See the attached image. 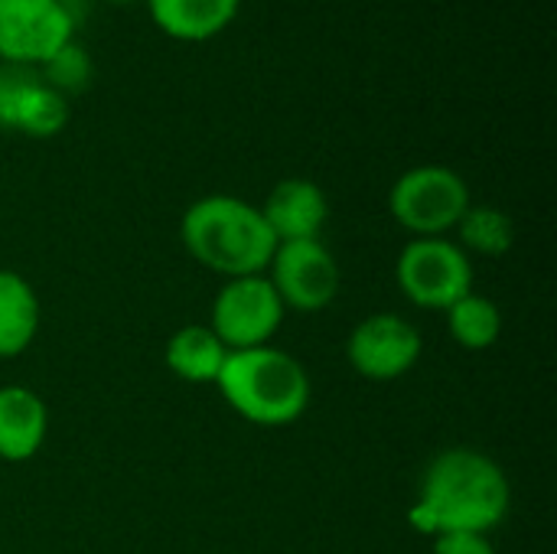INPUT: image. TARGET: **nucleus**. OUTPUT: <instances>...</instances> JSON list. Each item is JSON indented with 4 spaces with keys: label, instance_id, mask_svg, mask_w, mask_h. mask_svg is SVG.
I'll use <instances>...</instances> for the list:
<instances>
[{
    "label": "nucleus",
    "instance_id": "7ed1b4c3",
    "mask_svg": "<svg viewBox=\"0 0 557 554\" xmlns=\"http://www.w3.org/2000/svg\"><path fill=\"white\" fill-rule=\"evenodd\" d=\"M215 385L225 405L258 428H287L300 421L310 405L307 369L277 346L228 353Z\"/></svg>",
    "mask_w": 557,
    "mask_h": 554
},
{
    "label": "nucleus",
    "instance_id": "6e6552de",
    "mask_svg": "<svg viewBox=\"0 0 557 554\" xmlns=\"http://www.w3.org/2000/svg\"><path fill=\"white\" fill-rule=\"evenodd\" d=\"M264 274L287 310L317 313L339 294V264L320 238L281 242Z\"/></svg>",
    "mask_w": 557,
    "mask_h": 554
},
{
    "label": "nucleus",
    "instance_id": "aec40b11",
    "mask_svg": "<svg viewBox=\"0 0 557 554\" xmlns=\"http://www.w3.org/2000/svg\"><path fill=\"white\" fill-rule=\"evenodd\" d=\"M434 554H496L490 535L480 532H447L434 539Z\"/></svg>",
    "mask_w": 557,
    "mask_h": 554
},
{
    "label": "nucleus",
    "instance_id": "39448f33",
    "mask_svg": "<svg viewBox=\"0 0 557 554\" xmlns=\"http://www.w3.org/2000/svg\"><path fill=\"white\" fill-rule=\"evenodd\" d=\"M401 294L421 310H447L473 291L470 255L454 238H411L395 264Z\"/></svg>",
    "mask_w": 557,
    "mask_h": 554
},
{
    "label": "nucleus",
    "instance_id": "4468645a",
    "mask_svg": "<svg viewBox=\"0 0 557 554\" xmlns=\"http://www.w3.org/2000/svg\"><path fill=\"white\" fill-rule=\"evenodd\" d=\"M39 333V297L16 271H0V359H16Z\"/></svg>",
    "mask_w": 557,
    "mask_h": 554
},
{
    "label": "nucleus",
    "instance_id": "f03ea898",
    "mask_svg": "<svg viewBox=\"0 0 557 554\" xmlns=\"http://www.w3.org/2000/svg\"><path fill=\"white\" fill-rule=\"evenodd\" d=\"M180 242L196 264L225 281L264 274L277 251V238L261 209L225 193L202 196L183 212Z\"/></svg>",
    "mask_w": 557,
    "mask_h": 554
},
{
    "label": "nucleus",
    "instance_id": "2eb2a0df",
    "mask_svg": "<svg viewBox=\"0 0 557 554\" xmlns=\"http://www.w3.org/2000/svg\"><path fill=\"white\" fill-rule=\"evenodd\" d=\"M65 124H69V98L49 88L39 72H33V78L16 98L10 131L46 140V137H55Z\"/></svg>",
    "mask_w": 557,
    "mask_h": 554
},
{
    "label": "nucleus",
    "instance_id": "f3484780",
    "mask_svg": "<svg viewBox=\"0 0 557 554\" xmlns=\"http://www.w3.org/2000/svg\"><path fill=\"white\" fill-rule=\"evenodd\" d=\"M454 232L460 235L457 245L463 251H476L486 258H499L516 245V225L496 206H470Z\"/></svg>",
    "mask_w": 557,
    "mask_h": 554
},
{
    "label": "nucleus",
    "instance_id": "ddd939ff",
    "mask_svg": "<svg viewBox=\"0 0 557 554\" xmlns=\"http://www.w3.org/2000/svg\"><path fill=\"white\" fill-rule=\"evenodd\" d=\"M166 369L189 385H215L228 349L212 333L209 323L180 327L166 343Z\"/></svg>",
    "mask_w": 557,
    "mask_h": 554
},
{
    "label": "nucleus",
    "instance_id": "20e7f679",
    "mask_svg": "<svg viewBox=\"0 0 557 554\" xmlns=\"http://www.w3.org/2000/svg\"><path fill=\"white\" fill-rule=\"evenodd\" d=\"M473 206L467 180L444 163L405 170L388 193L392 219L414 238H444Z\"/></svg>",
    "mask_w": 557,
    "mask_h": 554
},
{
    "label": "nucleus",
    "instance_id": "9b49d317",
    "mask_svg": "<svg viewBox=\"0 0 557 554\" xmlns=\"http://www.w3.org/2000/svg\"><path fill=\"white\" fill-rule=\"evenodd\" d=\"M49 434L46 402L26 385H0V460H33Z\"/></svg>",
    "mask_w": 557,
    "mask_h": 554
},
{
    "label": "nucleus",
    "instance_id": "1a4fd4ad",
    "mask_svg": "<svg viewBox=\"0 0 557 554\" xmlns=\"http://www.w3.org/2000/svg\"><path fill=\"white\" fill-rule=\"evenodd\" d=\"M424 353V340L418 327L398 313H372L366 317L346 343L349 366L369 382H395L408 376Z\"/></svg>",
    "mask_w": 557,
    "mask_h": 554
},
{
    "label": "nucleus",
    "instance_id": "a211bd4d",
    "mask_svg": "<svg viewBox=\"0 0 557 554\" xmlns=\"http://www.w3.org/2000/svg\"><path fill=\"white\" fill-rule=\"evenodd\" d=\"M36 72L42 75V82L49 88H55L59 95L72 98L82 88H88V82H91V56H88V49L78 39H72L62 49H55Z\"/></svg>",
    "mask_w": 557,
    "mask_h": 554
},
{
    "label": "nucleus",
    "instance_id": "6ab92c4d",
    "mask_svg": "<svg viewBox=\"0 0 557 554\" xmlns=\"http://www.w3.org/2000/svg\"><path fill=\"white\" fill-rule=\"evenodd\" d=\"M33 72H36V69L0 62V127H3V131H10L16 98H20V91L26 88V82L33 78Z\"/></svg>",
    "mask_w": 557,
    "mask_h": 554
},
{
    "label": "nucleus",
    "instance_id": "423d86ee",
    "mask_svg": "<svg viewBox=\"0 0 557 554\" xmlns=\"http://www.w3.org/2000/svg\"><path fill=\"white\" fill-rule=\"evenodd\" d=\"M284 313L287 307L281 304L268 274H248L222 284V291L212 300L209 327L228 353H238V349L271 346V340L284 323Z\"/></svg>",
    "mask_w": 557,
    "mask_h": 554
},
{
    "label": "nucleus",
    "instance_id": "0eeeda50",
    "mask_svg": "<svg viewBox=\"0 0 557 554\" xmlns=\"http://www.w3.org/2000/svg\"><path fill=\"white\" fill-rule=\"evenodd\" d=\"M75 39V13L65 0H0V62L39 69Z\"/></svg>",
    "mask_w": 557,
    "mask_h": 554
},
{
    "label": "nucleus",
    "instance_id": "dca6fc26",
    "mask_svg": "<svg viewBox=\"0 0 557 554\" xmlns=\"http://www.w3.org/2000/svg\"><path fill=\"white\" fill-rule=\"evenodd\" d=\"M444 313H447V330H450L454 343L470 349V353H486L503 336V310H499V304L476 294V291L460 297Z\"/></svg>",
    "mask_w": 557,
    "mask_h": 554
},
{
    "label": "nucleus",
    "instance_id": "412c9836",
    "mask_svg": "<svg viewBox=\"0 0 557 554\" xmlns=\"http://www.w3.org/2000/svg\"><path fill=\"white\" fill-rule=\"evenodd\" d=\"M114 3H131V0H114Z\"/></svg>",
    "mask_w": 557,
    "mask_h": 554
},
{
    "label": "nucleus",
    "instance_id": "9d476101",
    "mask_svg": "<svg viewBox=\"0 0 557 554\" xmlns=\"http://www.w3.org/2000/svg\"><path fill=\"white\" fill-rule=\"evenodd\" d=\"M268 229L274 232L277 245L281 242H304V238H320L326 219H330V202L323 186H317L313 180L304 176H290L281 180L264 206H258Z\"/></svg>",
    "mask_w": 557,
    "mask_h": 554
},
{
    "label": "nucleus",
    "instance_id": "f257e3e1",
    "mask_svg": "<svg viewBox=\"0 0 557 554\" xmlns=\"http://www.w3.org/2000/svg\"><path fill=\"white\" fill-rule=\"evenodd\" d=\"M509 506L512 487L506 470L473 447H450L428 464L408 519L434 539L447 532L490 535L506 522Z\"/></svg>",
    "mask_w": 557,
    "mask_h": 554
},
{
    "label": "nucleus",
    "instance_id": "f8f14e48",
    "mask_svg": "<svg viewBox=\"0 0 557 554\" xmlns=\"http://www.w3.org/2000/svg\"><path fill=\"white\" fill-rule=\"evenodd\" d=\"M242 0H147L150 20L173 39L202 42L219 36L238 13Z\"/></svg>",
    "mask_w": 557,
    "mask_h": 554
}]
</instances>
